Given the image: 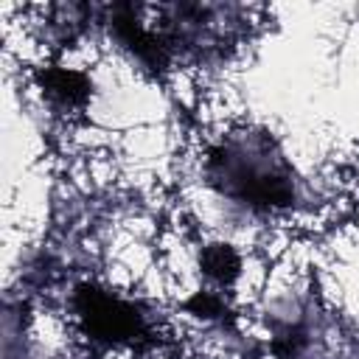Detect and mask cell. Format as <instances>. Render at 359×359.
Listing matches in <instances>:
<instances>
[{"instance_id":"obj_1","label":"cell","mask_w":359,"mask_h":359,"mask_svg":"<svg viewBox=\"0 0 359 359\" xmlns=\"http://www.w3.org/2000/svg\"><path fill=\"white\" fill-rule=\"evenodd\" d=\"M208 177L233 202L280 210L294 199V174L266 135H230L208 157Z\"/></svg>"},{"instance_id":"obj_2","label":"cell","mask_w":359,"mask_h":359,"mask_svg":"<svg viewBox=\"0 0 359 359\" xmlns=\"http://www.w3.org/2000/svg\"><path fill=\"white\" fill-rule=\"evenodd\" d=\"M76 309H79L84 334L95 342L118 345V342H132L143 334V314L132 303L109 292L81 289L76 294Z\"/></svg>"},{"instance_id":"obj_3","label":"cell","mask_w":359,"mask_h":359,"mask_svg":"<svg viewBox=\"0 0 359 359\" xmlns=\"http://www.w3.org/2000/svg\"><path fill=\"white\" fill-rule=\"evenodd\" d=\"M42 90L59 107H76L87 95V81L73 70L56 67V70H45L42 73Z\"/></svg>"},{"instance_id":"obj_4","label":"cell","mask_w":359,"mask_h":359,"mask_svg":"<svg viewBox=\"0 0 359 359\" xmlns=\"http://www.w3.org/2000/svg\"><path fill=\"white\" fill-rule=\"evenodd\" d=\"M238 266H241V261L230 244H210L202 252V269L216 283H230L238 275Z\"/></svg>"}]
</instances>
